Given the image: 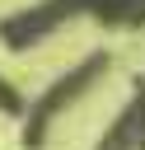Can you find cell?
Returning a JSON list of instances; mask_svg holds the SVG:
<instances>
[{
    "instance_id": "obj_1",
    "label": "cell",
    "mask_w": 145,
    "mask_h": 150,
    "mask_svg": "<svg viewBox=\"0 0 145 150\" xmlns=\"http://www.w3.org/2000/svg\"><path fill=\"white\" fill-rule=\"evenodd\" d=\"M80 9H94L103 23L112 28H136L145 23V0H51V5H37L28 14H14L5 23V42L9 47H33L42 42L56 23H65V14H80Z\"/></svg>"
},
{
    "instance_id": "obj_2",
    "label": "cell",
    "mask_w": 145,
    "mask_h": 150,
    "mask_svg": "<svg viewBox=\"0 0 145 150\" xmlns=\"http://www.w3.org/2000/svg\"><path fill=\"white\" fill-rule=\"evenodd\" d=\"M103 70H108V56H103V52H89V56L75 61L65 75H56V80L23 108V150H37V145L47 141L51 122H56L70 103H80V94H89V89L103 80Z\"/></svg>"
},
{
    "instance_id": "obj_3",
    "label": "cell",
    "mask_w": 145,
    "mask_h": 150,
    "mask_svg": "<svg viewBox=\"0 0 145 150\" xmlns=\"http://www.w3.org/2000/svg\"><path fill=\"white\" fill-rule=\"evenodd\" d=\"M94 150H145V80L136 84V94L126 98V108L112 117V127Z\"/></svg>"
},
{
    "instance_id": "obj_4",
    "label": "cell",
    "mask_w": 145,
    "mask_h": 150,
    "mask_svg": "<svg viewBox=\"0 0 145 150\" xmlns=\"http://www.w3.org/2000/svg\"><path fill=\"white\" fill-rule=\"evenodd\" d=\"M0 112H14V117L23 112V94H19V89H14L5 75H0Z\"/></svg>"
}]
</instances>
